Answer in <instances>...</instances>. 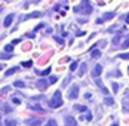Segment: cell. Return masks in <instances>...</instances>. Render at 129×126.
Here are the masks:
<instances>
[{
  "instance_id": "cell-37",
  "label": "cell",
  "mask_w": 129,
  "mask_h": 126,
  "mask_svg": "<svg viewBox=\"0 0 129 126\" xmlns=\"http://www.w3.org/2000/svg\"><path fill=\"white\" fill-rule=\"evenodd\" d=\"M126 24H129V15H126Z\"/></svg>"
},
{
  "instance_id": "cell-2",
  "label": "cell",
  "mask_w": 129,
  "mask_h": 126,
  "mask_svg": "<svg viewBox=\"0 0 129 126\" xmlns=\"http://www.w3.org/2000/svg\"><path fill=\"white\" fill-rule=\"evenodd\" d=\"M51 107L52 108H59L61 105H62V93H61V90H56L55 93H53V98L51 100Z\"/></svg>"
},
{
  "instance_id": "cell-9",
  "label": "cell",
  "mask_w": 129,
  "mask_h": 126,
  "mask_svg": "<svg viewBox=\"0 0 129 126\" xmlns=\"http://www.w3.org/2000/svg\"><path fill=\"white\" fill-rule=\"evenodd\" d=\"M36 86H37L39 89H42V90H43V89H46V86H48V85H46V80H45V79L37 80V82H36Z\"/></svg>"
},
{
  "instance_id": "cell-35",
  "label": "cell",
  "mask_w": 129,
  "mask_h": 126,
  "mask_svg": "<svg viewBox=\"0 0 129 126\" xmlns=\"http://www.w3.org/2000/svg\"><path fill=\"white\" fill-rule=\"evenodd\" d=\"M86 120H92V114H90V113L86 114Z\"/></svg>"
},
{
  "instance_id": "cell-7",
  "label": "cell",
  "mask_w": 129,
  "mask_h": 126,
  "mask_svg": "<svg viewBox=\"0 0 129 126\" xmlns=\"http://www.w3.org/2000/svg\"><path fill=\"white\" fill-rule=\"evenodd\" d=\"M13 13H9V15H6V18H5V22H3V25L5 27H9V25L12 24V21H13Z\"/></svg>"
},
{
  "instance_id": "cell-13",
  "label": "cell",
  "mask_w": 129,
  "mask_h": 126,
  "mask_svg": "<svg viewBox=\"0 0 129 126\" xmlns=\"http://www.w3.org/2000/svg\"><path fill=\"white\" fill-rule=\"evenodd\" d=\"M85 73H86V64L83 62L82 65H80V70H79V76L82 77V76L85 74Z\"/></svg>"
},
{
  "instance_id": "cell-33",
  "label": "cell",
  "mask_w": 129,
  "mask_h": 126,
  "mask_svg": "<svg viewBox=\"0 0 129 126\" xmlns=\"http://www.w3.org/2000/svg\"><path fill=\"white\" fill-rule=\"evenodd\" d=\"M31 64H33L31 61H27V62H24V64H22V67H31Z\"/></svg>"
},
{
  "instance_id": "cell-38",
  "label": "cell",
  "mask_w": 129,
  "mask_h": 126,
  "mask_svg": "<svg viewBox=\"0 0 129 126\" xmlns=\"http://www.w3.org/2000/svg\"><path fill=\"white\" fill-rule=\"evenodd\" d=\"M111 126H119V123H113V125H111Z\"/></svg>"
},
{
  "instance_id": "cell-29",
  "label": "cell",
  "mask_w": 129,
  "mask_h": 126,
  "mask_svg": "<svg viewBox=\"0 0 129 126\" xmlns=\"http://www.w3.org/2000/svg\"><path fill=\"white\" fill-rule=\"evenodd\" d=\"M55 40H56V42H58L59 45H62V43H64V40H62L61 37H58V36H55Z\"/></svg>"
},
{
  "instance_id": "cell-21",
  "label": "cell",
  "mask_w": 129,
  "mask_h": 126,
  "mask_svg": "<svg viewBox=\"0 0 129 126\" xmlns=\"http://www.w3.org/2000/svg\"><path fill=\"white\" fill-rule=\"evenodd\" d=\"M77 67H79V62H77V61L71 62V64H70V71H74V70H76Z\"/></svg>"
},
{
  "instance_id": "cell-36",
  "label": "cell",
  "mask_w": 129,
  "mask_h": 126,
  "mask_svg": "<svg viewBox=\"0 0 129 126\" xmlns=\"http://www.w3.org/2000/svg\"><path fill=\"white\" fill-rule=\"evenodd\" d=\"M83 34H86V33H85V31H77V34H76V36H83Z\"/></svg>"
},
{
  "instance_id": "cell-27",
  "label": "cell",
  "mask_w": 129,
  "mask_h": 126,
  "mask_svg": "<svg viewBox=\"0 0 129 126\" xmlns=\"http://www.w3.org/2000/svg\"><path fill=\"white\" fill-rule=\"evenodd\" d=\"M56 82V76H51L49 77V83H55Z\"/></svg>"
},
{
  "instance_id": "cell-8",
  "label": "cell",
  "mask_w": 129,
  "mask_h": 126,
  "mask_svg": "<svg viewBox=\"0 0 129 126\" xmlns=\"http://www.w3.org/2000/svg\"><path fill=\"white\" fill-rule=\"evenodd\" d=\"M37 16H42V13L40 12H31V13H28V15H25V16H21V21H25L28 18H37Z\"/></svg>"
},
{
  "instance_id": "cell-20",
  "label": "cell",
  "mask_w": 129,
  "mask_h": 126,
  "mask_svg": "<svg viewBox=\"0 0 129 126\" xmlns=\"http://www.w3.org/2000/svg\"><path fill=\"white\" fill-rule=\"evenodd\" d=\"M74 108H76V110H77V111H88V108H86V107H85V105H74Z\"/></svg>"
},
{
  "instance_id": "cell-28",
  "label": "cell",
  "mask_w": 129,
  "mask_h": 126,
  "mask_svg": "<svg viewBox=\"0 0 129 126\" xmlns=\"http://www.w3.org/2000/svg\"><path fill=\"white\" fill-rule=\"evenodd\" d=\"M113 90H114V92H117V90H119V85H117L116 82H113Z\"/></svg>"
},
{
  "instance_id": "cell-15",
  "label": "cell",
  "mask_w": 129,
  "mask_h": 126,
  "mask_svg": "<svg viewBox=\"0 0 129 126\" xmlns=\"http://www.w3.org/2000/svg\"><path fill=\"white\" fill-rule=\"evenodd\" d=\"M13 86L15 88H25V83L21 82V80H16V82H13Z\"/></svg>"
},
{
  "instance_id": "cell-18",
  "label": "cell",
  "mask_w": 129,
  "mask_h": 126,
  "mask_svg": "<svg viewBox=\"0 0 129 126\" xmlns=\"http://www.w3.org/2000/svg\"><path fill=\"white\" fill-rule=\"evenodd\" d=\"M119 48H122V49H126V48H129V36L126 37V40H125V42H123Z\"/></svg>"
},
{
  "instance_id": "cell-17",
  "label": "cell",
  "mask_w": 129,
  "mask_h": 126,
  "mask_svg": "<svg viewBox=\"0 0 129 126\" xmlns=\"http://www.w3.org/2000/svg\"><path fill=\"white\" fill-rule=\"evenodd\" d=\"M43 126H56V120H55V119H49Z\"/></svg>"
},
{
  "instance_id": "cell-26",
  "label": "cell",
  "mask_w": 129,
  "mask_h": 126,
  "mask_svg": "<svg viewBox=\"0 0 129 126\" xmlns=\"http://www.w3.org/2000/svg\"><path fill=\"white\" fill-rule=\"evenodd\" d=\"M31 110H37V111H43V108L39 105H31Z\"/></svg>"
},
{
  "instance_id": "cell-5",
  "label": "cell",
  "mask_w": 129,
  "mask_h": 126,
  "mask_svg": "<svg viewBox=\"0 0 129 126\" xmlns=\"http://www.w3.org/2000/svg\"><path fill=\"white\" fill-rule=\"evenodd\" d=\"M101 74H103V65H101V64H96V65H95V68H93L92 76H93V77H100Z\"/></svg>"
},
{
  "instance_id": "cell-3",
  "label": "cell",
  "mask_w": 129,
  "mask_h": 126,
  "mask_svg": "<svg viewBox=\"0 0 129 126\" xmlns=\"http://www.w3.org/2000/svg\"><path fill=\"white\" fill-rule=\"evenodd\" d=\"M77 97H79V86L77 85H73L71 89L68 90V98L70 100H76Z\"/></svg>"
},
{
  "instance_id": "cell-14",
  "label": "cell",
  "mask_w": 129,
  "mask_h": 126,
  "mask_svg": "<svg viewBox=\"0 0 129 126\" xmlns=\"http://www.w3.org/2000/svg\"><path fill=\"white\" fill-rule=\"evenodd\" d=\"M65 123H67L68 126H74L76 125V120H74L73 117H67V119H65Z\"/></svg>"
},
{
  "instance_id": "cell-34",
  "label": "cell",
  "mask_w": 129,
  "mask_h": 126,
  "mask_svg": "<svg viewBox=\"0 0 129 126\" xmlns=\"http://www.w3.org/2000/svg\"><path fill=\"white\" fill-rule=\"evenodd\" d=\"M12 102L13 104H21V101L18 100V98H12Z\"/></svg>"
},
{
  "instance_id": "cell-25",
  "label": "cell",
  "mask_w": 129,
  "mask_h": 126,
  "mask_svg": "<svg viewBox=\"0 0 129 126\" xmlns=\"http://www.w3.org/2000/svg\"><path fill=\"white\" fill-rule=\"evenodd\" d=\"M119 58H122V59H129V52L128 53H120Z\"/></svg>"
},
{
  "instance_id": "cell-39",
  "label": "cell",
  "mask_w": 129,
  "mask_h": 126,
  "mask_svg": "<svg viewBox=\"0 0 129 126\" xmlns=\"http://www.w3.org/2000/svg\"><path fill=\"white\" fill-rule=\"evenodd\" d=\"M2 68H3V67H2V65H0V70H2Z\"/></svg>"
},
{
  "instance_id": "cell-16",
  "label": "cell",
  "mask_w": 129,
  "mask_h": 126,
  "mask_svg": "<svg viewBox=\"0 0 129 126\" xmlns=\"http://www.w3.org/2000/svg\"><path fill=\"white\" fill-rule=\"evenodd\" d=\"M104 102H105V105H113V104H114V100H113V98H110V97H105Z\"/></svg>"
},
{
  "instance_id": "cell-12",
  "label": "cell",
  "mask_w": 129,
  "mask_h": 126,
  "mask_svg": "<svg viewBox=\"0 0 129 126\" xmlns=\"http://www.w3.org/2000/svg\"><path fill=\"white\" fill-rule=\"evenodd\" d=\"M90 55H92V58H100L101 56V50L100 49H93L90 52Z\"/></svg>"
},
{
  "instance_id": "cell-23",
  "label": "cell",
  "mask_w": 129,
  "mask_h": 126,
  "mask_svg": "<svg viewBox=\"0 0 129 126\" xmlns=\"http://www.w3.org/2000/svg\"><path fill=\"white\" fill-rule=\"evenodd\" d=\"M5 50H6V52H12L13 50V45L12 43H11V45H6V46H5Z\"/></svg>"
},
{
  "instance_id": "cell-32",
  "label": "cell",
  "mask_w": 129,
  "mask_h": 126,
  "mask_svg": "<svg viewBox=\"0 0 129 126\" xmlns=\"http://www.w3.org/2000/svg\"><path fill=\"white\" fill-rule=\"evenodd\" d=\"M0 58H3V59H9V55H6V53H0Z\"/></svg>"
},
{
  "instance_id": "cell-11",
  "label": "cell",
  "mask_w": 129,
  "mask_h": 126,
  "mask_svg": "<svg viewBox=\"0 0 129 126\" xmlns=\"http://www.w3.org/2000/svg\"><path fill=\"white\" fill-rule=\"evenodd\" d=\"M114 16H116V13L114 12H107V13H104L103 19L104 21H108V19H111V18H114Z\"/></svg>"
},
{
  "instance_id": "cell-4",
  "label": "cell",
  "mask_w": 129,
  "mask_h": 126,
  "mask_svg": "<svg viewBox=\"0 0 129 126\" xmlns=\"http://www.w3.org/2000/svg\"><path fill=\"white\" fill-rule=\"evenodd\" d=\"M25 125L28 126H40L42 125V119H39V117H30V119H27L25 120Z\"/></svg>"
},
{
  "instance_id": "cell-19",
  "label": "cell",
  "mask_w": 129,
  "mask_h": 126,
  "mask_svg": "<svg viewBox=\"0 0 129 126\" xmlns=\"http://www.w3.org/2000/svg\"><path fill=\"white\" fill-rule=\"evenodd\" d=\"M5 126H16V122L12 120V119H8V120L5 122Z\"/></svg>"
},
{
  "instance_id": "cell-24",
  "label": "cell",
  "mask_w": 129,
  "mask_h": 126,
  "mask_svg": "<svg viewBox=\"0 0 129 126\" xmlns=\"http://www.w3.org/2000/svg\"><path fill=\"white\" fill-rule=\"evenodd\" d=\"M16 70H18L16 67H13V68H11V70H8V71H6V76H11V74H13V73H15Z\"/></svg>"
},
{
  "instance_id": "cell-6",
  "label": "cell",
  "mask_w": 129,
  "mask_h": 126,
  "mask_svg": "<svg viewBox=\"0 0 129 126\" xmlns=\"http://www.w3.org/2000/svg\"><path fill=\"white\" fill-rule=\"evenodd\" d=\"M95 83H96V86H98V88L101 89V92H103L104 95H108V89H107L105 86H104V85H103V82H101L100 79H96V80H95Z\"/></svg>"
},
{
  "instance_id": "cell-31",
  "label": "cell",
  "mask_w": 129,
  "mask_h": 126,
  "mask_svg": "<svg viewBox=\"0 0 129 126\" xmlns=\"http://www.w3.org/2000/svg\"><path fill=\"white\" fill-rule=\"evenodd\" d=\"M3 111H5V113H9V111H11L9 105H3Z\"/></svg>"
},
{
  "instance_id": "cell-1",
  "label": "cell",
  "mask_w": 129,
  "mask_h": 126,
  "mask_svg": "<svg viewBox=\"0 0 129 126\" xmlns=\"http://www.w3.org/2000/svg\"><path fill=\"white\" fill-rule=\"evenodd\" d=\"M93 9H92V6H90L89 0H82V3H80V6L79 8H74V12H82L85 13V15H89Z\"/></svg>"
},
{
  "instance_id": "cell-22",
  "label": "cell",
  "mask_w": 129,
  "mask_h": 126,
  "mask_svg": "<svg viewBox=\"0 0 129 126\" xmlns=\"http://www.w3.org/2000/svg\"><path fill=\"white\" fill-rule=\"evenodd\" d=\"M120 39H122V34H117V36H114V39H113V45H117V43L120 42Z\"/></svg>"
},
{
  "instance_id": "cell-10",
  "label": "cell",
  "mask_w": 129,
  "mask_h": 126,
  "mask_svg": "<svg viewBox=\"0 0 129 126\" xmlns=\"http://www.w3.org/2000/svg\"><path fill=\"white\" fill-rule=\"evenodd\" d=\"M51 67H48L46 70H36V74H39V76H48L49 73H51Z\"/></svg>"
},
{
  "instance_id": "cell-40",
  "label": "cell",
  "mask_w": 129,
  "mask_h": 126,
  "mask_svg": "<svg viewBox=\"0 0 129 126\" xmlns=\"http://www.w3.org/2000/svg\"><path fill=\"white\" fill-rule=\"evenodd\" d=\"M0 12H2V9H0Z\"/></svg>"
},
{
  "instance_id": "cell-30",
  "label": "cell",
  "mask_w": 129,
  "mask_h": 126,
  "mask_svg": "<svg viewBox=\"0 0 129 126\" xmlns=\"http://www.w3.org/2000/svg\"><path fill=\"white\" fill-rule=\"evenodd\" d=\"M9 89H11V88H9V86H5V88H3V89H2V90H0V93H6V92H8Z\"/></svg>"
}]
</instances>
